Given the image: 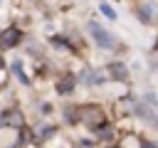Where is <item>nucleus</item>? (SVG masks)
I'll list each match as a JSON object with an SVG mask.
<instances>
[{
	"mask_svg": "<svg viewBox=\"0 0 158 148\" xmlns=\"http://www.w3.org/2000/svg\"><path fill=\"white\" fill-rule=\"evenodd\" d=\"M89 32H91V37L96 39L99 47H114V37H111L99 22H89Z\"/></svg>",
	"mask_w": 158,
	"mask_h": 148,
	"instance_id": "obj_1",
	"label": "nucleus"
},
{
	"mask_svg": "<svg viewBox=\"0 0 158 148\" xmlns=\"http://www.w3.org/2000/svg\"><path fill=\"white\" fill-rule=\"evenodd\" d=\"M20 30H15V27H10V30H5V32H0V47L2 49H10V47H15L17 42H20Z\"/></svg>",
	"mask_w": 158,
	"mask_h": 148,
	"instance_id": "obj_2",
	"label": "nucleus"
},
{
	"mask_svg": "<svg viewBox=\"0 0 158 148\" xmlns=\"http://www.w3.org/2000/svg\"><path fill=\"white\" fill-rule=\"evenodd\" d=\"M84 79H86V81H96V84L101 81V76H99V74H94V72H89V69L84 72Z\"/></svg>",
	"mask_w": 158,
	"mask_h": 148,
	"instance_id": "obj_7",
	"label": "nucleus"
},
{
	"mask_svg": "<svg viewBox=\"0 0 158 148\" xmlns=\"http://www.w3.org/2000/svg\"><path fill=\"white\" fill-rule=\"evenodd\" d=\"M101 12H104V15L109 17V20H114V17H116V12H114V10L109 7V5H101Z\"/></svg>",
	"mask_w": 158,
	"mask_h": 148,
	"instance_id": "obj_8",
	"label": "nucleus"
},
{
	"mask_svg": "<svg viewBox=\"0 0 158 148\" xmlns=\"http://www.w3.org/2000/svg\"><path fill=\"white\" fill-rule=\"evenodd\" d=\"M109 72H111V76H114V79H118V81H123V79L128 76V72H126V67H123V64H118V62H114V64H109Z\"/></svg>",
	"mask_w": 158,
	"mask_h": 148,
	"instance_id": "obj_3",
	"label": "nucleus"
},
{
	"mask_svg": "<svg viewBox=\"0 0 158 148\" xmlns=\"http://www.w3.org/2000/svg\"><path fill=\"white\" fill-rule=\"evenodd\" d=\"M72 89H74V76H72V74H69V76H62L57 91H59V94H67V91H72Z\"/></svg>",
	"mask_w": 158,
	"mask_h": 148,
	"instance_id": "obj_5",
	"label": "nucleus"
},
{
	"mask_svg": "<svg viewBox=\"0 0 158 148\" xmlns=\"http://www.w3.org/2000/svg\"><path fill=\"white\" fill-rule=\"evenodd\" d=\"M12 69H15V74L22 79V84H27V76H25V72H22V67H20V62H12Z\"/></svg>",
	"mask_w": 158,
	"mask_h": 148,
	"instance_id": "obj_6",
	"label": "nucleus"
},
{
	"mask_svg": "<svg viewBox=\"0 0 158 148\" xmlns=\"http://www.w3.org/2000/svg\"><path fill=\"white\" fill-rule=\"evenodd\" d=\"M143 148H158V146H156L153 141H146V143H143Z\"/></svg>",
	"mask_w": 158,
	"mask_h": 148,
	"instance_id": "obj_9",
	"label": "nucleus"
},
{
	"mask_svg": "<svg viewBox=\"0 0 158 148\" xmlns=\"http://www.w3.org/2000/svg\"><path fill=\"white\" fill-rule=\"evenodd\" d=\"M2 121L10 123V126H22V113H20V111H12V113L7 111V113L2 116Z\"/></svg>",
	"mask_w": 158,
	"mask_h": 148,
	"instance_id": "obj_4",
	"label": "nucleus"
}]
</instances>
